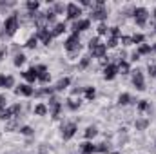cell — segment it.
<instances>
[{"instance_id": "obj_3", "label": "cell", "mask_w": 156, "mask_h": 154, "mask_svg": "<svg viewBox=\"0 0 156 154\" xmlns=\"http://www.w3.org/2000/svg\"><path fill=\"white\" fill-rule=\"evenodd\" d=\"M78 131V125L75 123V121H64L62 123V138L67 142V140H71L75 134H76Z\"/></svg>"}, {"instance_id": "obj_8", "label": "cell", "mask_w": 156, "mask_h": 154, "mask_svg": "<svg viewBox=\"0 0 156 154\" xmlns=\"http://www.w3.org/2000/svg\"><path fill=\"white\" fill-rule=\"evenodd\" d=\"M91 18H93V20H100V22L107 20V9H105V7H93Z\"/></svg>"}, {"instance_id": "obj_55", "label": "cell", "mask_w": 156, "mask_h": 154, "mask_svg": "<svg viewBox=\"0 0 156 154\" xmlns=\"http://www.w3.org/2000/svg\"><path fill=\"white\" fill-rule=\"evenodd\" d=\"M154 29H156V27H154Z\"/></svg>"}, {"instance_id": "obj_20", "label": "cell", "mask_w": 156, "mask_h": 154, "mask_svg": "<svg viewBox=\"0 0 156 154\" xmlns=\"http://www.w3.org/2000/svg\"><path fill=\"white\" fill-rule=\"evenodd\" d=\"M116 67H118V73H122V75H129V73H131V67H129L127 60H125V62H118Z\"/></svg>"}, {"instance_id": "obj_53", "label": "cell", "mask_w": 156, "mask_h": 154, "mask_svg": "<svg viewBox=\"0 0 156 154\" xmlns=\"http://www.w3.org/2000/svg\"><path fill=\"white\" fill-rule=\"evenodd\" d=\"M113 154H120V152H113Z\"/></svg>"}, {"instance_id": "obj_54", "label": "cell", "mask_w": 156, "mask_h": 154, "mask_svg": "<svg viewBox=\"0 0 156 154\" xmlns=\"http://www.w3.org/2000/svg\"><path fill=\"white\" fill-rule=\"evenodd\" d=\"M0 111H2V107H0Z\"/></svg>"}, {"instance_id": "obj_21", "label": "cell", "mask_w": 156, "mask_h": 154, "mask_svg": "<svg viewBox=\"0 0 156 154\" xmlns=\"http://www.w3.org/2000/svg\"><path fill=\"white\" fill-rule=\"evenodd\" d=\"M66 105L71 109V111H76L78 107H80V100H76L75 96H71V98H67V102H66Z\"/></svg>"}, {"instance_id": "obj_10", "label": "cell", "mask_w": 156, "mask_h": 154, "mask_svg": "<svg viewBox=\"0 0 156 154\" xmlns=\"http://www.w3.org/2000/svg\"><path fill=\"white\" fill-rule=\"evenodd\" d=\"M133 85H134L138 91H144V89H145V80H144L142 71H134V75H133Z\"/></svg>"}, {"instance_id": "obj_41", "label": "cell", "mask_w": 156, "mask_h": 154, "mask_svg": "<svg viewBox=\"0 0 156 154\" xmlns=\"http://www.w3.org/2000/svg\"><path fill=\"white\" fill-rule=\"evenodd\" d=\"M98 44H102V42H100V37L91 38V40H89V49H91V47H94V45H98Z\"/></svg>"}, {"instance_id": "obj_42", "label": "cell", "mask_w": 156, "mask_h": 154, "mask_svg": "<svg viewBox=\"0 0 156 154\" xmlns=\"http://www.w3.org/2000/svg\"><path fill=\"white\" fill-rule=\"evenodd\" d=\"M120 42H122L123 45H131V44H133L131 37H120Z\"/></svg>"}, {"instance_id": "obj_22", "label": "cell", "mask_w": 156, "mask_h": 154, "mask_svg": "<svg viewBox=\"0 0 156 154\" xmlns=\"http://www.w3.org/2000/svg\"><path fill=\"white\" fill-rule=\"evenodd\" d=\"M133 102V98H131V94H127V93H122L120 96H118V103L120 105H129Z\"/></svg>"}, {"instance_id": "obj_29", "label": "cell", "mask_w": 156, "mask_h": 154, "mask_svg": "<svg viewBox=\"0 0 156 154\" xmlns=\"http://www.w3.org/2000/svg\"><path fill=\"white\" fill-rule=\"evenodd\" d=\"M136 53H138L140 56H142V54H149V53H151V45H147V44H142V45L138 47V51H136Z\"/></svg>"}, {"instance_id": "obj_45", "label": "cell", "mask_w": 156, "mask_h": 154, "mask_svg": "<svg viewBox=\"0 0 156 154\" xmlns=\"http://www.w3.org/2000/svg\"><path fill=\"white\" fill-rule=\"evenodd\" d=\"M131 60H133V62H138V60H140V54H138V53L134 51V53L131 54Z\"/></svg>"}, {"instance_id": "obj_40", "label": "cell", "mask_w": 156, "mask_h": 154, "mask_svg": "<svg viewBox=\"0 0 156 154\" xmlns=\"http://www.w3.org/2000/svg\"><path fill=\"white\" fill-rule=\"evenodd\" d=\"M13 83H15V78L13 76H5V89H9V87H13Z\"/></svg>"}, {"instance_id": "obj_37", "label": "cell", "mask_w": 156, "mask_h": 154, "mask_svg": "<svg viewBox=\"0 0 156 154\" xmlns=\"http://www.w3.org/2000/svg\"><path fill=\"white\" fill-rule=\"evenodd\" d=\"M96 31H98V35L102 37V35H107V33H109V27H107V26H105V24L102 22V24L98 26V29H96Z\"/></svg>"}, {"instance_id": "obj_28", "label": "cell", "mask_w": 156, "mask_h": 154, "mask_svg": "<svg viewBox=\"0 0 156 154\" xmlns=\"http://www.w3.org/2000/svg\"><path fill=\"white\" fill-rule=\"evenodd\" d=\"M53 11H55V15H62V13L66 11V5H64L62 2H56V4L53 5Z\"/></svg>"}, {"instance_id": "obj_27", "label": "cell", "mask_w": 156, "mask_h": 154, "mask_svg": "<svg viewBox=\"0 0 156 154\" xmlns=\"http://www.w3.org/2000/svg\"><path fill=\"white\" fill-rule=\"evenodd\" d=\"M83 94H85V98L91 102L94 96H96V91H94V87H85V91H83Z\"/></svg>"}, {"instance_id": "obj_32", "label": "cell", "mask_w": 156, "mask_h": 154, "mask_svg": "<svg viewBox=\"0 0 156 154\" xmlns=\"http://www.w3.org/2000/svg\"><path fill=\"white\" fill-rule=\"evenodd\" d=\"M24 62H26V56H24L22 53H18V54H15V65H16V67H20V65H24Z\"/></svg>"}, {"instance_id": "obj_7", "label": "cell", "mask_w": 156, "mask_h": 154, "mask_svg": "<svg viewBox=\"0 0 156 154\" xmlns=\"http://www.w3.org/2000/svg\"><path fill=\"white\" fill-rule=\"evenodd\" d=\"M89 53H91V56L93 58H104L105 56V53H107V47H105V44H98V45H94V47H91L89 49Z\"/></svg>"}, {"instance_id": "obj_35", "label": "cell", "mask_w": 156, "mask_h": 154, "mask_svg": "<svg viewBox=\"0 0 156 154\" xmlns=\"http://www.w3.org/2000/svg\"><path fill=\"white\" fill-rule=\"evenodd\" d=\"M16 125H18V118L9 120V121H7V125H5V129H7V131H15V129H16Z\"/></svg>"}, {"instance_id": "obj_23", "label": "cell", "mask_w": 156, "mask_h": 154, "mask_svg": "<svg viewBox=\"0 0 156 154\" xmlns=\"http://www.w3.org/2000/svg\"><path fill=\"white\" fill-rule=\"evenodd\" d=\"M47 111H49V109H47V105H44V103H37V105H35V114L37 116H45Z\"/></svg>"}, {"instance_id": "obj_43", "label": "cell", "mask_w": 156, "mask_h": 154, "mask_svg": "<svg viewBox=\"0 0 156 154\" xmlns=\"http://www.w3.org/2000/svg\"><path fill=\"white\" fill-rule=\"evenodd\" d=\"M149 75L156 76V64H149Z\"/></svg>"}, {"instance_id": "obj_34", "label": "cell", "mask_w": 156, "mask_h": 154, "mask_svg": "<svg viewBox=\"0 0 156 154\" xmlns=\"http://www.w3.org/2000/svg\"><path fill=\"white\" fill-rule=\"evenodd\" d=\"M131 40H133V44H138V45H142V44H144V40H145V37L138 33V35H133V37H131Z\"/></svg>"}, {"instance_id": "obj_5", "label": "cell", "mask_w": 156, "mask_h": 154, "mask_svg": "<svg viewBox=\"0 0 156 154\" xmlns=\"http://www.w3.org/2000/svg\"><path fill=\"white\" fill-rule=\"evenodd\" d=\"M66 15L69 20H80V15H82V7L78 4H67L66 5Z\"/></svg>"}, {"instance_id": "obj_14", "label": "cell", "mask_w": 156, "mask_h": 154, "mask_svg": "<svg viewBox=\"0 0 156 154\" xmlns=\"http://www.w3.org/2000/svg\"><path fill=\"white\" fill-rule=\"evenodd\" d=\"M116 73H118V67L115 64H109L107 67H104V78L105 80H113V78L116 76Z\"/></svg>"}, {"instance_id": "obj_2", "label": "cell", "mask_w": 156, "mask_h": 154, "mask_svg": "<svg viewBox=\"0 0 156 154\" xmlns=\"http://www.w3.org/2000/svg\"><path fill=\"white\" fill-rule=\"evenodd\" d=\"M133 16H134V22L138 27H144L147 24V18H149V11L145 7H134L133 9Z\"/></svg>"}, {"instance_id": "obj_19", "label": "cell", "mask_w": 156, "mask_h": 154, "mask_svg": "<svg viewBox=\"0 0 156 154\" xmlns=\"http://www.w3.org/2000/svg\"><path fill=\"white\" fill-rule=\"evenodd\" d=\"M64 31H66V24H64V22H58V24H56V26L53 27L51 35H53V37H60V35H62Z\"/></svg>"}, {"instance_id": "obj_13", "label": "cell", "mask_w": 156, "mask_h": 154, "mask_svg": "<svg viewBox=\"0 0 156 154\" xmlns=\"http://www.w3.org/2000/svg\"><path fill=\"white\" fill-rule=\"evenodd\" d=\"M22 76L26 78V80H27L29 83H33L35 80H38V73H37V67H35V65H33V67H29L27 71H24V73H22Z\"/></svg>"}, {"instance_id": "obj_1", "label": "cell", "mask_w": 156, "mask_h": 154, "mask_svg": "<svg viewBox=\"0 0 156 154\" xmlns=\"http://www.w3.org/2000/svg\"><path fill=\"white\" fill-rule=\"evenodd\" d=\"M18 29H20L18 16H16V15H11V16L5 18V22H4V33H2V37H13Z\"/></svg>"}, {"instance_id": "obj_4", "label": "cell", "mask_w": 156, "mask_h": 154, "mask_svg": "<svg viewBox=\"0 0 156 154\" xmlns=\"http://www.w3.org/2000/svg\"><path fill=\"white\" fill-rule=\"evenodd\" d=\"M64 47H66V51H67V53H73V51H80V49H82V45H80V35H78V33H73V35H71L69 38L66 40Z\"/></svg>"}, {"instance_id": "obj_31", "label": "cell", "mask_w": 156, "mask_h": 154, "mask_svg": "<svg viewBox=\"0 0 156 154\" xmlns=\"http://www.w3.org/2000/svg\"><path fill=\"white\" fill-rule=\"evenodd\" d=\"M44 15H45V20H47V24L55 22V18H56V15H55V11H53V9H47Z\"/></svg>"}, {"instance_id": "obj_48", "label": "cell", "mask_w": 156, "mask_h": 154, "mask_svg": "<svg viewBox=\"0 0 156 154\" xmlns=\"http://www.w3.org/2000/svg\"><path fill=\"white\" fill-rule=\"evenodd\" d=\"M5 53H7V49H5V47H2V49H0V60L5 56Z\"/></svg>"}, {"instance_id": "obj_11", "label": "cell", "mask_w": 156, "mask_h": 154, "mask_svg": "<svg viewBox=\"0 0 156 154\" xmlns=\"http://www.w3.org/2000/svg\"><path fill=\"white\" fill-rule=\"evenodd\" d=\"M89 26H91V20H87V18H80V20H76V22L73 24V33L87 31V29H89Z\"/></svg>"}, {"instance_id": "obj_15", "label": "cell", "mask_w": 156, "mask_h": 154, "mask_svg": "<svg viewBox=\"0 0 156 154\" xmlns=\"http://www.w3.org/2000/svg\"><path fill=\"white\" fill-rule=\"evenodd\" d=\"M94 152H96V145H93L91 142L80 143V154H94Z\"/></svg>"}, {"instance_id": "obj_50", "label": "cell", "mask_w": 156, "mask_h": 154, "mask_svg": "<svg viewBox=\"0 0 156 154\" xmlns=\"http://www.w3.org/2000/svg\"><path fill=\"white\" fill-rule=\"evenodd\" d=\"M153 51H156V44H154V45H153Z\"/></svg>"}, {"instance_id": "obj_44", "label": "cell", "mask_w": 156, "mask_h": 154, "mask_svg": "<svg viewBox=\"0 0 156 154\" xmlns=\"http://www.w3.org/2000/svg\"><path fill=\"white\" fill-rule=\"evenodd\" d=\"M35 67H37V73H38V75L47 73V67H45V65H35Z\"/></svg>"}, {"instance_id": "obj_18", "label": "cell", "mask_w": 156, "mask_h": 154, "mask_svg": "<svg viewBox=\"0 0 156 154\" xmlns=\"http://www.w3.org/2000/svg\"><path fill=\"white\" fill-rule=\"evenodd\" d=\"M134 127H136V131H145L149 127V120L147 118H138L134 121Z\"/></svg>"}, {"instance_id": "obj_47", "label": "cell", "mask_w": 156, "mask_h": 154, "mask_svg": "<svg viewBox=\"0 0 156 154\" xmlns=\"http://www.w3.org/2000/svg\"><path fill=\"white\" fill-rule=\"evenodd\" d=\"M5 85V75H0V87Z\"/></svg>"}, {"instance_id": "obj_12", "label": "cell", "mask_w": 156, "mask_h": 154, "mask_svg": "<svg viewBox=\"0 0 156 154\" xmlns=\"http://www.w3.org/2000/svg\"><path fill=\"white\" fill-rule=\"evenodd\" d=\"M15 93H16L18 96H31L35 91H33V87H31L29 83H22V85H18V87L15 89Z\"/></svg>"}, {"instance_id": "obj_36", "label": "cell", "mask_w": 156, "mask_h": 154, "mask_svg": "<svg viewBox=\"0 0 156 154\" xmlns=\"http://www.w3.org/2000/svg\"><path fill=\"white\" fill-rule=\"evenodd\" d=\"M20 132H22L24 136H31V134H35V131H33L29 125H24V127H20Z\"/></svg>"}, {"instance_id": "obj_6", "label": "cell", "mask_w": 156, "mask_h": 154, "mask_svg": "<svg viewBox=\"0 0 156 154\" xmlns=\"http://www.w3.org/2000/svg\"><path fill=\"white\" fill-rule=\"evenodd\" d=\"M62 107H64V105L58 102V98H55V96H51V98H49V107H47V109L51 111V116H53L55 120L60 116V113H62Z\"/></svg>"}, {"instance_id": "obj_26", "label": "cell", "mask_w": 156, "mask_h": 154, "mask_svg": "<svg viewBox=\"0 0 156 154\" xmlns=\"http://www.w3.org/2000/svg\"><path fill=\"white\" fill-rule=\"evenodd\" d=\"M37 44H38L37 35H33V37H29V38L26 40V47H29V49H35V47H37Z\"/></svg>"}, {"instance_id": "obj_30", "label": "cell", "mask_w": 156, "mask_h": 154, "mask_svg": "<svg viewBox=\"0 0 156 154\" xmlns=\"http://www.w3.org/2000/svg\"><path fill=\"white\" fill-rule=\"evenodd\" d=\"M89 62H91V56H89V54H87V56H82L78 67H80V69H87V67H89Z\"/></svg>"}, {"instance_id": "obj_49", "label": "cell", "mask_w": 156, "mask_h": 154, "mask_svg": "<svg viewBox=\"0 0 156 154\" xmlns=\"http://www.w3.org/2000/svg\"><path fill=\"white\" fill-rule=\"evenodd\" d=\"M80 4H82V5H91V2H89V0H82Z\"/></svg>"}, {"instance_id": "obj_24", "label": "cell", "mask_w": 156, "mask_h": 154, "mask_svg": "<svg viewBox=\"0 0 156 154\" xmlns=\"http://www.w3.org/2000/svg\"><path fill=\"white\" fill-rule=\"evenodd\" d=\"M96 134H98V131H96V127H94V125H89V127L85 129V132H83V136H85L87 140H91V138H94Z\"/></svg>"}, {"instance_id": "obj_17", "label": "cell", "mask_w": 156, "mask_h": 154, "mask_svg": "<svg viewBox=\"0 0 156 154\" xmlns=\"http://www.w3.org/2000/svg\"><path fill=\"white\" fill-rule=\"evenodd\" d=\"M136 109H138V113H142V114L151 113V103H149L147 100H140V102H138V105H136Z\"/></svg>"}, {"instance_id": "obj_52", "label": "cell", "mask_w": 156, "mask_h": 154, "mask_svg": "<svg viewBox=\"0 0 156 154\" xmlns=\"http://www.w3.org/2000/svg\"><path fill=\"white\" fill-rule=\"evenodd\" d=\"M94 154H104V152H94Z\"/></svg>"}, {"instance_id": "obj_46", "label": "cell", "mask_w": 156, "mask_h": 154, "mask_svg": "<svg viewBox=\"0 0 156 154\" xmlns=\"http://www.w3.org/2000/svg\"><path fill=\"white\" fill-rule=\"evenodd\" d=\"M5 102H7V100H5V96H4V94H0V107H2V109H4V105H5Z\"/></svg>"}, {"instance_id": "obj_51", "label": "cell", "mask_w": 156, "mask_h": 154, "mask_svg": "<svg viewBox=\"0 0 156 154\" xmlns=\"http://www.w3.org/2000/svg\"><path fill=\"white\" fill-rule=\"evenodd\" d=\"M153 16H154V18H156V9H154V15H153Z\"/></svg>"}, {"instance_id": "obj_25", "label": "cell", "mask_w": 156, "mask_h": 154, "mask_svg": "<svg viewBox=\"0 0 156 154\" xmlns=\"http://www.w3.org/2000/svg\"><path fill=\"white\" fill-rule=\"evenodd\" d=\"M38 2H37V0H29V2H27V4H26V7H27V11H29V13H38Z\"/></svg>"}, {"instance_id": "obj_39", "label": "cell", "mask_w": 156, "mask_h": 154, "mask_svg": "<svg viewBox=\"0 0 156 154\" xmlns=\"http://www.w3.org/2000/svg\"><path fill=\"white\" fill-rule=\"evenodd\" d=\"M38 80L42 83H47V82L51 80V75H49V73H42V75H38Z\"/></svg>"}, {"instance_id": "obj_16", "label": "cell", "mask_w": 156, "mask_h": 154, "mask_svg": "<svg viewBox=\"0 0 156 154\" xmlns=\"http://www.w3.org/2000/svg\"><path fill=\"white\" fill-rule=\"evenodd\" d=\"M69 83H71V78H69V76L60 78V80L56 82V85H55V91H64V89H67V87H69Z\"/></svg>"}, {"instance_id": "obj_38", "label": "cell", "mask_w": 156, "mask_h": 154, "mask_svg": "<svg viewBox=\"0 0 156 154\" xmlns=\"http://www.w3.org/2000/svg\"><path fill=\"white\" fill-rule=\"evenodd\" d=\"M116 45H118V40L116 38H109L107 42H105V47H107V49H115Z\"/></svg>"}, {"instance_id": "obj_9", "label": "cell", "mask_w": 156, "mask_h": 154, "mask_svg": "<svg viewBox=\"0 0 156 154\" xmlns=\"http://www.w3.org/2000/svg\"><path fill=\"white\" fill-rule=\"evenodd\" d=\"M37 38L42 40V44L49 45V44L53 42V35H51V31H49L47 27H44V29H38V31H37Z\"/></svg>"}, {"instance_id": "obj_33", "label": "cell", "mask_w": 156, "mask_h": 154, "mask_svg": "<svg viewBox=\"0 0 156 154\" xmlns=\"http://www.w3.org/2000/svg\"><path fill=\"white\" fill-rule=\"evenodd\" d=\"M109 35H111L109 38L120 40V37H122V35H120V27H109Z\"/></svg>"}]
</instances>
